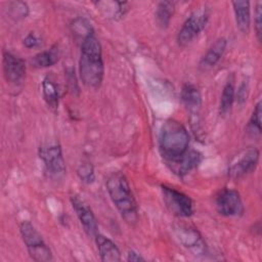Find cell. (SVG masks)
<instances>
[{
	"label": "cell",
	"instance_id": "1",
	"mask_svg": "<svg viewBox=\"0 0 262 262\" xmlns=\"http://www.w3.org/2000/svg\"><path fill=\"white\" fill-rule=\"evenodd\" d=\"M80 45V79L86 87L97 89L102 84L104 76V64L100 42L95 34H92L88 36Z\"/></svg>",
	"mask_w": 262,
	"mask_h": 262
},
{
	"label": "cell",
	"instance_id": "10",
	"mask_svg": "<svg viewBox=\"0 0 262 262\" xmlns=\"http://www.w3.org/2000/svg\"><path fill=\"white\" fill-rule=\"evenodd\" d=\"M260 158L259 149L250 147L237 156L236 160L228 168V176L231 179L243 178L254 172L258 166Z\"/></svg>",
	"mask_w": 262,
	"mask_h": 262
},
{
	"label": "cell",
	"instance_id": "26",
	"mask_svg": "<svg viewBox=\"0 0 262 262\" xmlns=\"http://www.w3.org/2000/svg\"><path fill=\"white\" fill-rule=\"evenodd\" d=\"M262 4L261 2H257L255 12H254V28L256 32V36L258 41H261V35H262Z\"/></svg>",
	"mask_w": 262,
	"mask_h": 262
},
{
	"label": "cell",
	"instance_id": "14",
	"mask_svg": "<svg viewBox=\"0 0 262 262\" xmlns=\"http://www.w3.org/2000/svg\"><path fill=\"white\" fill-rule=\"evenodd\" d=\"M97 246L98 254L103 262H118L121 261V252L117 245L108 237L97 233L94 237Z\"/></svg>",
	"mask_w": 262,
	"mask_h": 262
},
{
	"label": "cell",
	"instance_id": "25",
	"mask_svg": "<svg viewBox=\"0 0 262 262\" xmlns=\"http://www.w3.org/2000/svg\"><path fill=\"white\" fill-rule=\"evenodd\" d=\"M77 174L83 182L88 183V184L92 183L95 179L93 166L89 162H84V163L80 164L77 169Z\"/></svg>",
	"mask_w": 262,
	"mask_h": 262
},
{
	"label": "cell",
	"instance_id": "11",
	"mask_svg": "<svg viewBox=\"0 0 262 262\" xmlns=\"http://www.w3.org/2000/svg\"><path fill=\"white\" fill-rule=\"evenodd\" d=\"M3 73L4 78L12 86H20L26 78L25 60L9 51L3 52Z\"/></svg>",
	"mask_w": 262,
	"mask_h": 262
},
{
	"label": "cell",
	"instance_id": "12",
	"mask_svg": "<svg viewBox=\"0 0 262 262\" xmlns=\"http://www.w3.org/2000/svg\"><path fill=\"white\" fill-rule=\"evenodd\" d=\"M70 200L72 207L84 228V231L88 236L94 238L98 233V224L91 208L83 199L77 194H72Z\"/></svg>",
	"mask_w": 262,
	"mask_h": 262
},
{
	"label": "cell",
	"instance_id": "7",
	"mask_svg": "<svg viewBox=\"0 0 262 262\" xmlns=\"http://www.w3.org/2000/svg\"><path fill=\"white\" fill-rule=\"evenodd\" d=\"M163 201L167 209L175 216L186 218L193 214V202L184 192L167 185H162Z\"/></svg>",
	"mask_w": 262,
	"mask_h": 262
},
{
	"label": "cell",
	"instance_id": "3",
	"mask_svg": "<svg viewBox=\"0 0 262 262\" xmlns=\"http://www.w3.org/2000/svg\"><path fill=\"white\" fill-rule=\"evenodd\" d=\"M106 190L121 217L129 224L138 220V207L126 176L121 172L112 173L106 179Z\"/></svg>",
	"mask_w": 262,
	"mask_h": 262
},
{
	"label": "cell",
	"instance_id": "4",
	"mask_svg": "<svg viewBox=\"0 0 262 262\" xmlns=\"http://www.w3.org/2000/svg\"><path fill=\"white\" fill-rule=\"evenodd\" d=\"M19 231L28 253L34 261L49 262L53 260L51 250L30 221H23L19 225Z\"/></svg>",
	"mask_w": 262,
	"mask_h": 262
},
{
	"label": "cell",
	"instance_id": "9",
	"mask_svg": "<svg viewBox=\"0 0 262 262\" xmlns=\"http://www.w3.org/2000/svg\"><path fill=\"white\" fill-rule=\"evenodd\" d=\"M216 209L219 214L226 217H236L244 213V205L237 190L224 188L220 190L215 200Z\"/></svg>",
	"mask_w": 262,
	"mask_h": 262
},
{
	"label": "cell",
	"instance_id": "13",
	"mask_svg": "<svg viewBox=\"0 0 262 262\" xmlns=\"http://www.w3.org/2000/svg\"><path fill=\"white\" fill-rule=\"evenodd\" d=\"M226 46H227V41L225 38L217 39L201 58L199 68L202 71H208L214 68L216 63L221 59L226 49Z\"/></svg>",
	"mask_w": 262,
	"mask_h": 262
},
{
	"label": "cell",
	"instance_id": "29",
	"mask_svg": "<svg viewBox=\"0 0 262 262\" xmlns=\"http://www.w3.org/2000/svg\"><path fill=\"white\" fill-rule=\"evenodd\" d=\"M127 260L128 261H135V262H138V261H144L145 259L140 255L138 254L137 252L133 251V250H129L128 251V254H127Z\"/></svg>",
	"mask_w": 262,
	"mask_h": 262
},
{
	"label": "cell",
	"instance_id": "20",
	"mask_svg": "<svg viewBox=\"0 0 262 262\" xmlns=\"http://www.w3.org/2000/svg\"><path fill=\"white\" fill-rule=\"evenodd\" d=\"M42 93L47 105L52 111H56L58 107L60 97L59 88L50 76H46L42 81Z\"/></svg>",
	"mask_w": 262,
	"mask_h": 262
},
{
	"label": "cell",
	"instance_id": "23",
	"mask_svg": "<svg viewBox=\"0 0 262 262\" xmlns=\"http://www.w3.org/2000/svg\"><path fill=\"white\" fill-rule=\"evenodd\" d=\"M72 32L74 37L80 44L90 35L94 34L92 26L85 18H77L72 24Z\"/></svg>",
	"mask_w": 262,
	"mask_h": 262
},
{
	"label": "cell",
	"instance_id": "21",
	"mask_svg": "<svg viewBox=\"0 0 262 262\" xmlns=\"http://www.w3.org/2000/svg\"><path fill=\"white\" fill-rule=\"evenodd\" d=\"M175 10V4L172 1H161L158 3L155 17L156 24L159 28L165 30L169 27L171 18L173 17V13Z\"/></svg>",
	"mask_w": 262,
	"mask_h": 262
},
{
	"label": "cell",
	"instance_id": "19",
	"mask_svg": "<svg viewBox=\"0 0 262 262\" xmlns=\"http://www.w3.org/2000/svg\"><path fill=\"white\" fill-rule=\"evenodd\" d=\"M60 57V49L57 45L52 46L50 49L43 50L35 54L31 58V63L34 68L44 69L55 64Z\"/></svg>",
	"mask_w": 262,
	"mask_h": 262
},
{
	"label": "cell",
	"instance_id": "2",
	"mask_svg": "<svg viewBox=\"0 0 262 262\" xmlns=\"http://www.w3.org/2000/svg\"><path fill=\"white\" fill-rule=\"evenodd\" d=\"M189 134L180 122L169 119L161 127L159 134V149L168 164L182 158L188 150Z\"/></svg>",
	"mask_w": 262,
	"mask_h": 262
},
{
	"label": "cell",
	"instance_id": "5",
	"mask_svg": "<svg viewBox=\"0 0 262 262\" xmlns=\"http://www.w3.org/2000/svg\"><path fill=\"white\" fill-rule=\"evenodd\" d=\"M39 157L50 178L58 180L66 175V162L58 142L51 140L42 143L39 147Z\"/></svg>",
	"mask_w": 262,
	"mask_h": 262
},
{
	"label": "cell",
	"instance_id": "24",
	"mask_svg": "<svg viewBox=\"0 0 262 262\" xmlns=\"http://www.w3.org/2000/svg\"><path fill=\"white\" fill-rule=\"evenodd\" d=\"M8 13L14 18H24L29 13V7L25 2L12 1L8 3Z\"/></svg>",
	"mask_w": 262,
	"mask_h": 262
},
{
	"label": "cell",
	"instance_id": "27",
	"mask_svg": "<svg viewBox=\"0 0 262 262\" xmlns=\"http://www.w3.org/2000/svg\"><path fill=\"white\" fill-rule=\"evenodd\" d=\"M248 95H249V82L248 80H244L237 87V92H235L234 99H236V102L239 105H243L247 101Z\"/></svg>",
	"mask_w": 262,
	"mask_h": 262
},
{
	"label": "cell",
	"instance_id": "18",
	"mask_svg": "<svg viewBox=\"0 0 262 262\" xmlns=\"http://www.w3.org/2000/svg\"><path fill=\"white\" fill-rule=\"evenodd\" d=\"M235 98V78L233 74H230L223 86L222 94L219 103V114L221 116H226L234 102Z\"/></svg>",
	"mask_w": 262,
	"mask_h": 262
},
{
	"label": "cell",
	"instance_id": "6",
	"mask_svg": "<svg viewBox=\"0 0 262 262\" xmlns=\"http://www.w3.org/2000/svg\"><path fill=\"white\" fill-rule=\"evenodd\" d=\"M210 17V11L206 6L193 10L183 23L177 34V43L179 46H186L192 42L199 34L205 29Z\"/></svg>",
	"mask_w": 262,
	"mask_h": 262
},
{
	"label": "cell",
	"instance_id": "17",
	"mask_svg": "<svg viewBox=\"0 0 262 262\" xmlns=\"http://www.w3.org/2000/svg\"><path fill=\"white\" fill-rule=\"evenodd\" d=\"M202 156L196 150H187V152L178 161L172 163L173 170L179 176H184L195 169L201 163Z\"/></svg>",
	"mask_w": 262,
	"mask_h": 262
},
{
	"label": "cell",
	"instance_id": "22",
	"mask_svg": "<svg viewBox=\"0 0 262 262\" xmlns=\"http://www.w3.org/2000/svg\"><path fill=\"white\" fill-rule=\"evenodd\" d=\"M261 101L259 100L246 126V133L250 138L257 139L261 135Z\"/></svg>",
	"mask_w": 262,
	"mask_h": 262
},
{
	"label": "cell",
	"instance_id": "28",
	"mask_svg": "<svg viewBox=\"0 0 262 262\" xmlns=\"http://www.w3.org/2000/svg\"><path fill=\"white\" fill-rule=\"evenodd\" d=\"M23 43L27 48H35L42 44V39L38 34L31 32L25 37Z\"/></svg>",
	"mask_w": 262,
	"mask_h": 262
},
{
	"label": "cell",
	"instance_id": "16",
	"mask_svg": "<svg viewBox=\"0 0 262 262\" xmlns=\"http://www.w3.org/2000/svg\"><path fill=\"white\" fill-rule=\"evenodd\" d=\"M180 97L183 104L190 113H198L200 111L202 106V93L195 85L191 83L184 84L181 89Z\"/></svg>",
	"mask_w": 262,
	"mask_h": 262
},
{
	"label": "cell",
	"instance_id": "8",
	"mask_svg": "<svg viewBox=\"0 0 262 262\" xmlns=\"http://www.w3.org/2000/svg\"><path fill=\"white\" fill-rule=\"evenodd\" d=\"M176 239L194 256H203L206 253V243L198 229L190 225L176 224L173 227Z\"/></svg>",
	"mask_w": 262,
	"mask_h": 262
},
{
	"label": "cell",
	"instance_id": "15",
	"mask_svg": "<svg viewBox=\"0 0 262 262\" xmlns=\"http://www.w3.org/2000/svg\"><path fill=\"white\" fill-rule=\"evenodd\" d=\"M234 12V18L237 29L248 34L251 26V7L249 1H232L231 2Z\"/></svg>",
	"mask_w": 262,
	"mask_h": 262
}]
</instances>
